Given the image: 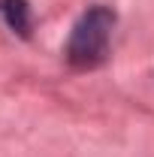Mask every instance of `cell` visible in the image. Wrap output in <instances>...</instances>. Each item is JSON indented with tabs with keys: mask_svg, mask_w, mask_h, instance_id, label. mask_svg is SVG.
I'll list each match as a JSON object with an SVG mask.
<instances>
[{
	"mask_svg": "<svg viewBox=\"0 0 154 157\" xmlns=\"http://www.w3.org/2000/svg\"><path fill=\"white\" fill-rule=\"evenodd\" d=\"M118 15L106 3H91L82 15L76 18L67 45H64V60L73 70H97L109 58V45L115 33Z\"/></svg>",
	"mask_w": 154,
	"mask_h": 157,
	"instance_id": "cell-1",
	"label": "cell"
},
{
	"mask_svg": "<svg viewBox=\"0 0 154 157\" xmlns=\"http://www.w3.org/2000/svg\"><path fill=\"white\" fill-rule=\"evenodd\" d=\"M0 18L6 21V27L18 36H30V27H33V12H30V3L27 0H0Z\"/></svg>",
	"mask_w": 154,
	"mask_h": 157,
	"instance_id": "cell-2",
	"label": "cell"
}]
</instances>
